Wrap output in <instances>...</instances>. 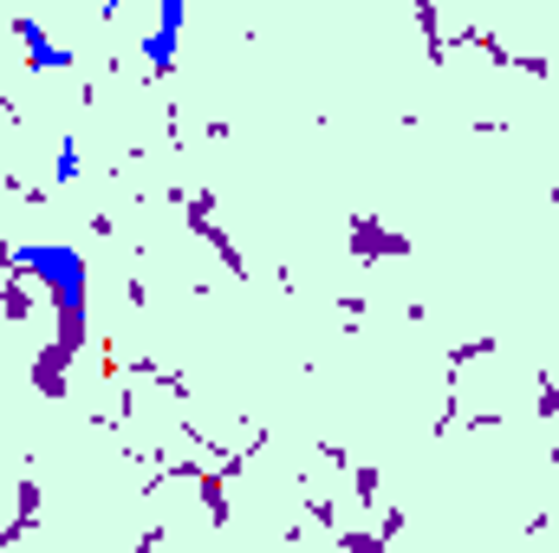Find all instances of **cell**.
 Masks as SVG:
<instances>
[{"label": "cell", "instance_id": "cell-2", "mask_svg": "<svg viewBox=\"0 0 559 553\" xmlns=\"http://www.w3.org/2000/svg\"><path fill=\"white\" fill-rule=\"evenodd\" d=\"M182 20H189V7H182V0H163V7H156V26H150V39H143V59H150V72H169V66H176Z\"/></svg>", "mask_w": 559, "mask_h": 553}, {"label": "cell", "instance_id": "cell-3", "mask_svg": "<svg viewBox=\"0 0 559 553\" xmlns=\"http://www.w3.org/2000/svg\"><path fill=\"white\" fill-rule=\"evenodd\" d=\"M13 33H20V46H26V59H33L39 72H66V66H72V52H59L39 20H13Z\"/></svg>", "mask_w": 559, "mask_h": 553}, {"label": "cell", "instance_id": "cell-1", "mask_svg": "<svg viewBox=\"0 0 559 553\" xmlns=\"http://www.w3.org/2000/svg\"><path fill=\"white\" fill-rule=\"evenodd\" d=\"M13 261L52 286V299H59L66 326L79 332V319H85V255H79V248H66V242H20V248H13Z\"/></svg>", "mask_w": 559, "mask_h": 553}, {"label": "cell", "instance_id": "cell-4", "mask_svg": "<svg viewBox=\"0 0 559 553\" xmlns=\"http://www.w3.org/2000/svg\"><path fill=\"white\" fill-rule=\"evenodd\" d=\"M72 176H79V150L66 143V150H59V183H72Z\"/></svg>", "mask_w": 559, "mask_h": 553}]
</instances>
